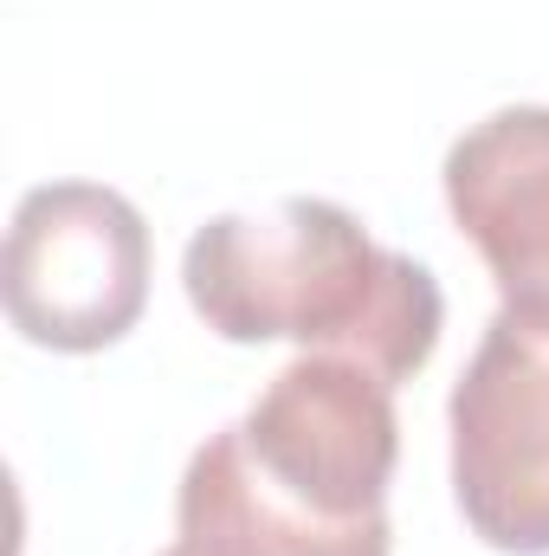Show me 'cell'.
<instances>
[{"mask_svg":"<svg viewBox=\"0 0 549 556\" xmlns=\"http://www.w3.org/2000/svg\"><path fill=\"white\" fill-rule=\"evenodd\" d=\"M194 317L227 343H304L349 356L388 389L420 376L446 330L439 278L317 194L214 214L181 253Z\"/></svg>","mask_w":549,"mask_h":556,"instance_id":"6da1fadb","label":"cell"},{"mask_svg":"<svg viewBox=\"0 0 549 556\" xmlns=\"http://www.w3.org/2000/svg\"><path fill=\"white\" fill-rule=\"evenodd\" d=\"M149 220L104 181L26 188L7 227V324L59 356H91L130 337L149 304Z\"/></svg>","mask_w":549,"mask_h":556,"instance_id":"7a4b0ae2","label":"cell"},{"mask_svg":"<svg viewBox=\"0 0 549 556\" xmlns=\"http://www.w3.org/2000/svg\"><path fill=\"white\" fill-rule=\"evenodd\" d=\"M452 498L485 551L549 556V324L498 311L452 382Z\"/></svg>","mask_w":549,"mask_h":556,"instance_id":"3957f363","label":"cell"},{"mask_svg":"<svg viewBox=\"0 0 549 556\" xmlns=\"http://www.w3.org/2000/svg\"><path fill=\"white\" fill-rule=\"evenodd\" d=\"M240 440H246L253 466L284 498H297L310 518H323V525L388 518L401 415H395V389L375 369H362L349 356L304 350L246 408Z\"/></svg>","mask_w":549,"mask_h":556,"instance_id":"277c9868","label":"cell"},{"mask_svg":"<svg viewBox=\"0 0 549 556\" xmlns=\"http://www.w3.org/2000/svg\"><path fill=\"white\" fill-rule=\"evenodd\" d=\"M452 227L478 247L505 311L549 324V104H505L446 149Z\"/></svg>","mask_w":549,"mask_h":556,"instance_id":"5b68a950","label":"cell"},{"mask_svg":"<svg viewBox=\"0 0 549 556\" xmlns=\"http://www.w3.org/2000/svg\"><path fill=\"white\" fill-rule=\"evenodd\" d=\"M175 544L188 556H395V525H323L253 466L240 420L207 433L175 492Z\"/></svg>","mask_w":549,"mask_h":556,"instance_id":"8992f818","label":"cell"},{"mask_svg":"<svg viewBox=\"0 0 549 556\" xmlns=\"http://www.w3.org/2000/svg\"><path fill=\"white\" fill-rule=\"evenodd\" d=\"M162 556H188V551H181V544H175V551H162Z\"/></svg>","mask_w":549,"mask_h":556,"instance_id":"52a82bcc","label":"cell"}]
</instances>
